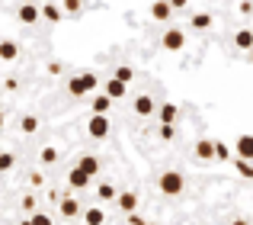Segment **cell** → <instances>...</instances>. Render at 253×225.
<instances>
[{"mask_svg":"<svg viewBox=\"0 0 253 225\" xmlns=\"http://www.w3.org/2000/svg\"><path fill=\"white\" fill-rule=\"evenodd\" d=\"M119 209L128 213V216H135V209H138V193L135 190H122V193H119Z\"/></svg>","mask_w":253,"mask_h":225,"instance_id":"cell-6","label":"cell"},{"mask_svg":"<svg viewBox=\"0 0 253 225\" xmlns=\"http://www.w3.org/2000/svg\"><path fill=\"white\" fill-rule=\"evenodd\" d=\"M13 164H16V158H13L10 151H0V170H10Z\"/></svg>","mask_w":253,"mask_h":225,"instance_id":"cell-27","label":"cell"},{"mask_svg":"<svg viewBox=\"0 0 253 225\" xmlns=\"http://www.w3.org/2000/svg\"><path fill=\"white\" fill-rule=\"evenodd\" d=\"M148 225H154V222H148Z\"/></svg>","mask_w":253,"mask_h":225,"instance_id":"cell-41","label":"cell"},{"mask_svg":"<svg viewBox=\"0 0 253 225\" xmlns=\"http://www.w3.org/2000/svg\"><path fill=\"white\" fill-rule=\"evenodd\" d=\"M16 16H19V23L32 26L39 16H42V6H36V3H23V6H19V13H16Z\"/></svg>","mask_w":253,"mask_h":225,"instance_id":"cell-9","label":"cell"},{"mask_svg":"<svg viewBox=\"0 0 253 225\" xmlns=\"http://www.w3.org/2000/svg\"><path fill=\"white\" fill-rule=\"evenodd\" d=\"M131 77H135L131 64H119V68H116V81H122V84H131Z\"/></svg>","mask_w":253,"mask_h":225,"instance_id":"cell-24","label":"cell"},{"mask_svg":"<svg viewBox=\"0 0 253 225\" xmlns=\"http://www.w3.org/2000/svg\"><path fill=\"white\" fill-rule=\"evenodd\" d=\"M157 135H161L164 142H170V138H173V125H161V129H157Z\"/></svg>","mask_w":253,"mask_h":225,"instance_id":"cell-32","label":"cell"},{"mask_svg":"<svg viewBox=\"0 0 253 225\" xmlns=\"http://www.w3.org/2000/svg\"><path fill=\"white\" fill-rule=\"evenodd\" d=\"M61 16H64L61 6H55V3H45L42 6V19H48V23H61Z\"/></svg>","mask_w":253,"mask_h":225,"instance_id":"cell-20","label":"cell"},{"mask_svg":"<svg viewBox=\"0 0 253 225\" xmlns=\"http://www.w3.org/2000/svg\"><path fill=\"white\" fill-rule=\"evenodd\" d=\"M250 61H253V52H250Z\"/></svg>","mask_w":253,"mask_h":225,"instance_id":"cell-39","label":"cell"},{"mask_svg":"<svg viewBox=\"0 0 253 225\" xmlns=\"http://www.w3.org/2000/svg\"><path fill=\"white\" fill-rule=\"evenodd\" d=\"M131 110H135V116H151V112H157V107H154V100H151L148 94L135 97V103H131Z\"/></svg>","mask_w":253,"mask_h":225,"instance_id":"cell-8","label":"cell"},{"mask_svg":"<svg viewBox=\"0 0 253 225\" xmlns=\"http://www.w3.org/2000/svg\"><path fill=\"white\" fill-rule=\"evenodd\" d=\"M176 116H179V110L173 107V103H164V107L157 110V119H161V125H173V122H176Z\"/></svg>","mask_w":253,"mask_h":225,"instance_id":"cell-14","label":"cell"},{"mask_svg":"<svg viewBox=\"0 0 253 225\" xmlns=\"http://www.w3.org/2000/svg\"><path fill=\"white\" fill-rule=\"evenodd\" d=\"M196 158L199 161H211V158H215V138H199L196 142Z\"/></svg>","mask_w":253,"mask_h":225,"instance_id":"cell-10","label":"cell"},{"mask_svg":"<svg viewBox=\"0 0 253 225\" xmlns=\"http://www.w3.org/2000/svg\"><path fill=\"white\" fill-rule=\"evenodd\" d=\"M234 49H241V52H253V29H241L234 36Z\"/></svg>","mask_w":253,"mask_h":225,"instance_id":"cell-15","label":"cell"},{"mask_svg":"<svg viewBox=\"0 0 253 225\" xmlns=\"http://www.w3.org/2000/svg\"><path fill=\"white\" fill-rule=\"evenodd\" d=\"M192 29H211V13H196L192 16Z\"/></svg>","mask_w":253,"mask_h":225,"instance_id":"cell-22","label":"cell"},{"mask_svg":"<svg viewBox=\"0 0 253 225\" xmlns=\"http://www.w3.org/2000/svg\"><path fill=\"white\" fill-rule=\"evenodd\" d=\"M64 13H81V0H61Z\"/></svg>","mask_w":253,"mask_h":225,"instance_id":"cell-28","label":"cell"},{"mask_svg":"<svg viewBox=\"0 0 253 225\" xmlns=\"http://www.w3.org/2000/svg\"><path fill=\"white\" fill-rule=\"evenodd\" d=\"M170 13H173L170 0H154V3H151V16H154V19H161V23H167V19H170Z\"/></svg>","mask_w":253,"mask_h":225,"instance_id":"cell-12","label":"cell"},{"mask_svg":"<svg viewBox=\"0 0 253 225\" xmlns=\"http://www.w3.org/2000/svg\"><path fill=\"white\" fill-rule=\"evenodd\" d=\"M234 225H247V219H234Z\"/></svg>","mask_w":253,"mask_h":225,"instance_id":"cell-36","label":"cell"},{"mask_svg":"<svg viewBox=\"0 0 253 225\" xmlns=\"http://www.w3.org/2000/svg\"><path fill=\"white\" fill-rule=\"evenodd\" d=\"M39 161H42V164H55V161H58V148H51V145H48V148H42Z\"/></svg>","mask_w":253,"mask_h":225,"instance_id":"cell-26","label":"cell"},{"mask_svg":"<svg viewBox=\"0 0 253 225\" xmlns=\"http://www.w3.org/2000/svg\"><path fill=\"white\" fill-rule=\"evenodd\" d=\"M29 222H32V225H51V216H45V213H32V216H29Z\"/></svg>","mask_w":253,"mask_h":225,"instance_id":"cell-29","label":"cell"},{"mask_svg":"<svg viewBox=\"0 0 253 225\" xmlns=\"http://www.w3.org/2000/svg\"><path fill=\"white\" fill-rule=\"evenodd\" d=\"M96 200H103V203L119 200V190L112 187V183H99V187H96Z\"/></svg>","mask_w":253,"mask_h":225,"instance_id":"cell-21","label":"cell"},{"mask_svg":"<svg viewBox=\"0 0 253 225\" xmlns=\"http://www.w3.org/2000/svg\"><path fill=\"white\" fill-rule=\"evenodd\" d=\"M68 187H71V190H86V187H90V177H86L84 170L77 168V164L68 170Z\"/></svg>","mask_w":253,"mask_h":225,"instance_id":"cell-5","label":"cell"},{"mask_svg":"<svg viewBox=\"0 0 253 225\" xmlns=\"http://www.w3.org/2000/svg\"><path fill=\"white\" fill-rule=\"evenodd\" d=\"M84 222H86V225H103V222H106V213H103L99 206H90V209L84 213Z\"/></svg>","mask_w":253,"mask_h":225,"instance_id":"cell-19","label":"cell"},{"mask_svg":"<svg viewBox=\"0 0 253 225\" xmlns=\"http://www.w3.org/2000/svg\"><path fill=\"white\" fill-rule=\"evenodd\" d=\"M16 55H19L16 42H10V39H3V42H0V61H16Z\"/></svg>","mask_w":253,"mask_h":225,"instance_id":"cell-17","label":"cell"},{"mask_svg":"<svg viewBox=\"0 0 253 225\" xmlns=\"http://www.w3.org/2000/svg\"><path fill=\"white\" fill-rule=\"evenodd\" d=\"M215 158L228 161V145H224V142H215Z\"/></svg>","mask_w":253,"mask_h":225,"instance_id":"cell-31","label":"cell"},{"mask_svg":"<svg viewBox=\"0 0 253 225\" xmlns=\"http://www.w3.org/2000/svg\"><path fill=\"white\" fill-rule=\"evenodd\" d=\"M77 168H81L86 177H96V174H99V158H93V155H84L81 161H77Z\"/></svg>","mask_w":253,"mask_h":225,"instance_id":"cell-13","label":"cell"},{"mask_svg":"<svg viewBox=\"0 0 253 225\" xmlns=\"http://www.w3.org/2000/svg\"><path fill=\"white\" fill-rule=\"evenodd\" d=\"M19 225H32V222H29V216H26V219H23V222H19Z\"/></svg>","mask_w":253,"mask_h":225,"instance_id":"cell-37","label":"cell"},{"mask_svg":"<svg viewBox=\"0 0 253 225\" xmlns=\"http://www.w3.org/2000/svg\"><path fill=\"white\" fill-rule=\"evenodd\" d=\"M0 129H3V112H0Z\"/></svg>","mask_w":253,"mask_h":225,"instance_id":"cell-38","label":"cell"},{"mask_svg":"<svg viewBox=\"0 0 253 225\" xmlns=\"http://www.w3.org/2000/svg\"><path fill=\"white\" fill-rule=\"evenodd\" d=\"M161 42H164V49H167V52H183V49H186V36H183V29H167Z\"/></svg>","mask_w":253,"mask_h":225,"instance_id":"cell-3","label":"cell"},{"mask_svg":"<svg viewBox=\"0 0 253 225\" xmlns=\"http://www.w3.org/2000/svg\"><path fill=\"white\" fill-rule=\"evenodd\" d=\"M186 3H189V0H170V6H173V10H183Z\"/></svg>","mask_w":253,"mask_h":225,"instance_id":"cell-35","label":"cell"},{"mask_svg":"<svg viewBox=\"0 0 253 225\" xmlns=\"http://www.w3.org/2000/svg\"><path fill=\"white\" fill-rule=\"evenodd\" d=\"M26 3H32V0H26Z\"/></svg>","mask_w":253,"mask_h":225,"instance_id":"cell-40","label":"cell"},{"mask_svg":"<svg viewBox=\"0 0 253 225\" xmlns=\"http://www.w3.org/2000/svg\"><path fill=\"white\" fill-rule=\"evenodd\" d=\"M109 100H122L125 94H128V84H122V81H116V77H109L106 81V90H103Z\"/></svg>","mask_w":253,"mask_h":225,"instance_id":"cell-7","label":"cell"},{"mask_svg":"<svg viewBox=\"0 0 253 225\" xmlns=\"http://www.w3.org/2000/svg\"><path fill=\"white\" fill-rule=\"evenodd\" d=\"M96 84H99V77L93 74V71H84V74H74L68 81V90H71V97H86Z\"/></svg>","mask_w":253,"mask_h":225,"instance_id":"cell-2","label":"cell"},{"mask_svg":"<svg viewBox=\"0 0 253 225\" xmlns=\"http://www.w3.org/2000/svg\"><path fill=\"white\" fill-rule=\"evenodd\" d=\"M109 107H112V100H109L106 94H96V97H93V103H90L93 116H106V112H109Z\"/></svg>","mask_w":253,"mask_h":225,"instance_id":"cell-16","label":"cell"},{"mask_svg":"<svg viewBox=\"0 0 253 225\" xmlns=\"http://www.w3.org/2000/svg\"><path fill=\"white\" fill-rule=\"evenodd\" d=\"M19 129H23L26 135H32V132L39 129V119L36 116H23V119H19Z\"/></svg>","mask_w":253,"mask_h":225,"instance_id":"cell-25","label":"cell"},{"mask_svg":"<svg viewBox=\"0 0 253 225\" xmlns=\"http://www.w3.org/2000/svg\"><path fill=\"white\" fill-rule=\"evenodd\" d=\"M48 74H61V61H51L48 64Z\"/></svg>","mask_w":253,"mask_h":225,"instance_id":"cell-33","label":"cell"},{"mask_svg":"<svg viewBox=\"0 0 253 225\" xmlns=\"http://www.w3.org/2000/svg\"><path fill=\"white\" fill-rule=\"evenodd\" d=\"M19 206H23L26 213H36V196H32V193H26V196H23V203H19Z\"/></svg>","mask_w":253,"mask_h":225,"instance_id":"cell-30","label":"cell"},{"mask_svg":"<svg viewBox=\"0 0 253 225\" xmlns=\"http://www.w3.org/2000/svg\"><path fill=\"white\" fill-rule=\"evenodd\" d=\"M61 216H68V219L81 216V203H77L74 196H64V200H61Z\"/></svg>","mask_w":253,"mask_h":225,"instance_id":"cell-18","label":"cell"},{"mask_svg":"<svg viewBox=\"0 0 253 225\" xmlns=\"http://www.w3.org/2000/svg\"><path fill=\"white\" fill-rule=\"evenodd\" d=\"M234 148H237V158H241V161H253V135H241L234 142Z\"/></svg>","mask_w":253,"mask_h":225,"instance_id":"cell-11","label":"cell"},{"mask_svg":"<svg viewBox=\"0 0 253 225\" xmlns=\"http://www.w3.org/2000/svg\"><path fill=\"white\" fill-rule=\"evenodd\" d=\"M128 225H148V222H144L141 216H128Z\"/></svg>","mask_w":253,"mask_h":225,"instance_id":"cell-34","label":"cell"},{"mask_svg":"<svg viewBox=\"0 0 253 225\" xmlns=\"http://www.w3.org/2000/svg\"><path fill=\"white\" fill-rule=\"evenodd\" d=\"M157 190H161L164 196H179L186 190V180L179 170H164L161 177H157Z\"/></svg>","mask_w":253,"mask_h":225,"instance_id":"cell-1","label":"cell"},{"mask_svg":"<svg viewBox=\"0 0 253 225\" xmlns=\"http://www.w3.org/2000/svg\"><path fill=\"white\" fill-rule=\"evenodd\" d=\"M234 170L241 177H247V180H253V161H241V158H237V161H234Z\"/></svg>","mask_w":253,"mask_h":225,"instance_id":"cell-23","label":"cell"},{"mask_svg":"<svg viewBox=\"0 0 253 225\" xmlns=\"http://www.w3.org/2000/svg\"><path fill=\"white\" fill-rule=\"evenodd\" d=\"M86 132H90L93 138H106V135H109V116H90Z\"/></svg>","mask_w":253,"mask_h":225,"instance_id":"cell-4","label":"cell"}]
</instances>
